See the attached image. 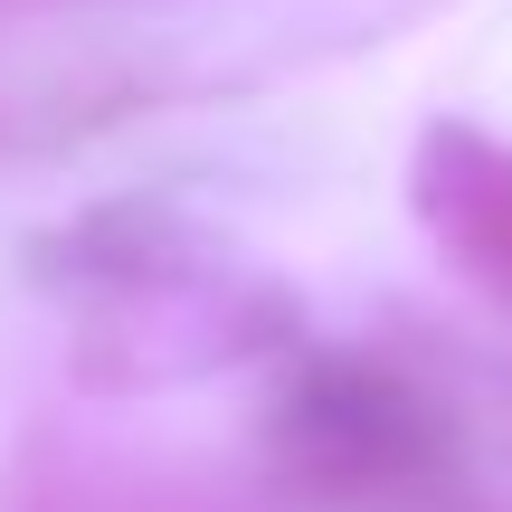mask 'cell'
<instances>
[{"label":"cell","mask_w":512,"mask_h":512,"mask_svg":"<svg viewBox=\"0 0 512 512\" xmlns=\"http://www.w3.org/2000/svg\"><path fill=\"white\" fill-rule=\"evenodd\" d=\"M275 465L304 503L323 512H408L437 494L446 475V427L399 370L380 361H304L294 389L275 399V427H266Z\"/></svg>","instance_id":"obj_1"},{"label":"cell","mask_w":512,"mask_h":512,"mask_svg":"<svg viewBox=\"0 0 512 512\" xmlns=\"http://www.w3.org/2000/svg\"><path fill=\"white\" fill-rule=\"evenodd\" d=\"M408 190H418V219L446 266L475 275L494 304H512V152L465 124H437L418 143V181Z\"/></svg>","instance_id":"obj_2"}]
</instances>
